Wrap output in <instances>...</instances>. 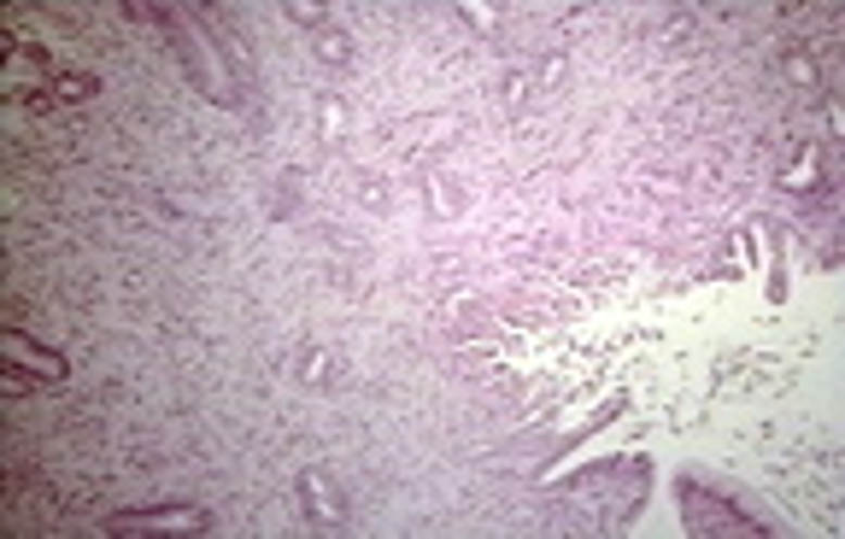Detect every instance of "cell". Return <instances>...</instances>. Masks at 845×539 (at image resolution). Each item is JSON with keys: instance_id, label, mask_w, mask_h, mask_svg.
I'll use <instances>...</instances> for the list:
<instances>
[{"instance_id": "cell-2", "label": "cell", "mask_w": 845, "mask_h": 539, "mask_svg": "<svg viewBox=\"0 0 845 539\" xmlns=\"http://www.w3.org/2000/svg\"><path fill=\"white\" fill-rule=\"evenodd\" d=\"M106 528L112 534H124V528H206V510H188V504H177V510H136V516H112Z\"/></svg>"}, {"instance_id": "cell-4", "label": "cell", "mask_w": 845, "mask_h": 539, "mask_svg": "<svg viewBox=\"0 0 845 539\" xmlns=\"http://www.w3.org/2000/svg\"><path fill=\"white\" fill-rule=\"evenodd\" d=\"M786 188H816V147H805L793 158V165H786V177H781Z\"/></svg>"}, {"instance_id": "cell-5", "label": "cell", "mask_w": 845, "mask_h": 539, "mask_svg": "<svg viewBox=\"0 0 845 539\" xmlns=\"http://www.w3.org/2000/svg\"><path fill=\"white\" fill-rule=\"evenodd\" d=\"M94 89V82L89 77H60V89H53L48 100H83V94H89Z\"/></svg>"}, {"instance_id": "cell-3", "label": "cell", "mask_w": 845, "mask_h": 539, "mask_svg": "<svg viewBox=\"0 0 845 539\" xmlns=\"http://www.w3.org/2000/svg\"><path fill=\"white\" fill-rule=\"evenodd\" d=\"M7 358H24V370H36V375H48V382H60L65 375V363H60V352H41V346H30L18 329L7 334Z\"/></svg>"}, {"instance_id": "cell-1", "label": "cell", "mask_w": 845, "mask_h": 539, "mask_svg": "<svg viewBox=\"0 0 845 539\" xmlns=\"http://www.w3.org/2000/svg\"><path fill=\"white\" fill-rule=\"evenodd\" d=\"M681 499H688V522H693L698 534H757V522L722 516L717 499H698V487H681Z\"/></svg>"}]
</instances>
